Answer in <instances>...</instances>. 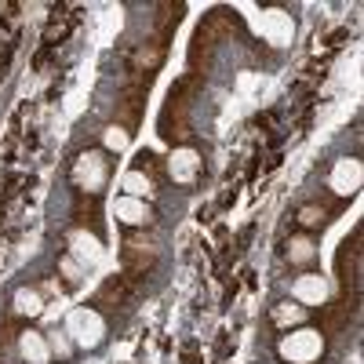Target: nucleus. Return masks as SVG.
I'll return each mask as SVG.
<instances>
[{
  "instance_id": "obj_1",
  "label": "nucleus",
  "mask_w": 364,
  "mask_h": 364,
  "mask_svg": "<svg viewBox=\"0 0 364 364\" xmlns=\"http://www.w3.org/2000/svg\"><path fill=\"white\" fill-rule=\"evenodd\" d=\"M66 336H70L77 346H84V350H95V346L106 339V321H102L99 310L77 306V310H70V317H66Z\"/></svg>"
},
{
  "instance_id": "obj_2",
  "label": "nucleus",
  "mask_w": 364,
  "mask_h": 364,
  "mask_svg": "<svg viewBox=\"0 0 364 364\" xmlns=\"http://www.w3.org/2000/svg\"><path fill=\"white\" fill-rule=\"evenodd\" d=\"M277 350L288 364H314L324 353V336L314 328H299V331H288Z\"/></svg>"
},
{
  "instance_id": "obj_3",
  "label": "nucleus",
  "mask_w": 364,
  "mask_h": 364,
  "mask_svg": "<svg viewBox=\"0 0 364 364\" xmlns=\"http://www.w3.org/2000/svg\"><path fill=\"white\" fill-rule=\"evenodd\" d=\"M360 182H364V168L357 157H343L336 161V168H331V178H328V186L336 190L339 197H350L360 190Z\"/></svg>"
},
{
  "instance_id": "obj_4",
  "label": "nucleus",
  "mask_w": 364,
  "mask_h": 364,
  "mask_svg": "<svg viewBox=\"0 0 364 364\" xmlns=\"http://www.w3.org/2000/svg\"><path fill=\"white\" fill-rule=\"evenodd\" d=\"M73 178H77V186L87 190V193H95L102 190V182H106V161L102 154H84L73 168Z\"/></svg>"
},
{
  "instance_id": "obj_5",
  "label": "nucleus",
  "mask_w": 364,
  "mask_h": 364,
  "mask_svg": "<svg viewBox=\"0 0 364 364\" xmlns=\"http://www.w3.org/2000/svg\"><path fill=\"white\" fill-rule=\"evenodd\" d=\"M291 295L295 302H302V306H321V302L328 299V284L321 273H302V277H295L291 284Z\"/></svg>"
},
{
  "instance_id": "obj_6",
  "label": "nucleus",
  "mask_w": 364,
  "mask_h": 364,
  "mask_svg": "<svg viewBox=\"0 0 364 364\" xmlns=\"http://www.w3.org/2000/svg\"><path fill=\"white\" fill-rule=\"evenodd\" d=\"M197 168H200L197 149H186V146H182V149H175V154H171V161H168V171H171V178H175V182H182V186L197 178Z\"/></svg>"
},
{
  "instance_id": "obj_7",
  "label": "nucleus",
  "mask_w": 364,
  "mask_h": 364,
  "mask_svg": "<svg viewBox=\"0 0 364 364\" xmlns=\"http://www.w3.org/2000/svg\"><path fill=\"white\" fill-rule=\"evenodd\" d=\"M18 353L29 360V364H48L51 360V346L41 331H22L18 336Z\"/></svg>"
},
{
  "instance_id": "obj_8",
  "label": "nucleus",
  "mask_w": 364,
  "mask_h": 364,
  "mask_svg": "<svg viewBox=\"0 0 364 364\" xmlns=\"http://www.w3.org/2000/svg\"><path fill=\"white\" fill-rule=\"evenodd\" d=\"M113 215L120 223H128V226H142V223H149V208L139 197H117L113 200Z\"/></svg>"
},
{
  "instance_id": "obj_9",
  "label": "nucleus",
  "mask_w": 364,
  "mask_h": 364,
  "mask_svg": "<svg viewBox=\"0 0 364 364\" xmlns=\"http://www.w3.org/2000/svg\"><path fill=\"white\" fill-rule=\"evenodd\" d=\"M262 33L273 41V44H284L291 37V18L281 15V11H266L262 15Z\"/></svg>"
},
{
  "instance_id": "obj_10",
  "label": "nucleus",
  "mask_w": 364,
  "mask_h": 364,
  "mask_svg": "<svg viewBox=\"0 0 364 364\" xmlns=\"http://www.w3.org/2000/svg\"><path fill=\"white\" fill-rule=\"evenodd\" d=\"M70 245H73V255L84 259V262H99V259H102L99 237H91V233H84V230H77V233L70 237Z\"/></svg>"
},
{
  "instance_id": "obj_11",
  "label": "nucleus",
  "mask_w": 364,
  "mask_h": 364,
  "mask_svg": "<svg viewBox=\"0 0 364 364\" xmlns=\"http://www.w3.org/2000/svg\"><path fill=\"white\" fill-rule=\"evenodd\" d=\"M15 314H22V317H41V314H44V299H41V291H33V288H18V291H15Z\"/></svg>"
},
{
  "instance_id": "obj_12",
  "label": "nucleus",
  "mask_w": 364,
  "mask_h": 364,
  "mask_svg": "<svg viewBox=\"0 0 364 364\" xmlns=\"http://www.w3.org/2000/svg\"><path fill=\"white\" fill-rule=\"evenodd\" d=\"M120 190H124V197H149L154 193V182H149V175H142V171H128L124 178H120Z\"/></svg>"
},
{
  "instance_id": "obj_13",
  "label": "nucleus",
  "mask_w": 364,
  "mask_h": 364,
  "mask_svg": "<svg viewBox=\"0 0 364 364\" xmlns=\"http://www.w3.org/2000/svg\"><path fill=\"white\" fill-rule=\"evenodd\" d=\"M102 142H106V149H113V154H124V149H128V132L120 124H109L102 132Z\"/></svg>"
},
{
  "instance_id": "obj_14",
  "label": "nucleus",
  "mask_w": 364,
  "mask_h": 364,
  "mask_svg": "<svg viewBox=\"0 0 364 364\" xmlns=\"http://www.w3.org/2000/svg\"><path fill=\"white\" fill-rule=\"evenodd\" d=\"M288 255H291V262H306V259H314V245L310 240H291Z\"/></svg>"
},
{
  "instance_id": "obj_15",
  "label": "nucleus",
  "mask_w": 364,
  "mask_h": 364,
  "mask_svg": "<svg viewBox=\"0 0 364 364\" xmlns=\"http://www.w3.org/2000/svg\"><path fill=\"white\" fill-rule=\"evenodd\" d=\"M277 317L281 324H288V321H302V306H291V302H284V306H277Z\"/></svg>"
},
{
  "instance_id": "obj_16",
  "label": "nucleus",
  "mask_w": 364,
  "mask_h": 364,
  "mask_svg": "<svg viewBox=\"0 0 364 364\" xmlns=\"http://www.w3.org/2000/svg\"><path fill=\"white\" fill-rule=\"evenodd\" d=\"M51 353L66 360V357H70V339H66V336H55V339H51Z\"/></svg>"
},
{
  "instance_id": "obj_17",
  "label": "nucleus",
  "mask_w": 364,
  "mask_h": 364,
  "mask_svg": "<svg viewBox=\"0 0 364 364\" xmlns=\"http://www.w3.org/2000/svg\"><path fill=\"white\" fill-rule=\"evenodd\" d=\"M324 219V211H317V208H306V211H302V219L299 223H306V226H317Z\"/></svg>"
},
{
  "instance_id": "obj_18",
  "label": "nucleus",
  "mask_w": 364,
  "mask_h": 364,
  "mask_svg": "<svg viewBox=\"0 0 364 364\" xmlns=\"http://www.w3.org/2000/svg\"><path fill=\"white\" fill-rule=\"evenodd\" d=\"M63 273H66L70 281H77V273H80V269H77V262H73V259H63Z\"/></svg>"
}]
</instances>
